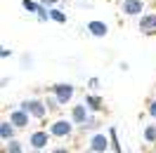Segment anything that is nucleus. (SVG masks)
<instances>
[{
    "mask_svg": "<svg viewBox=\"0 0 156 153\" xmlns=\"http://www.w3.org/2000/svg\"><path fill=\"white\" fill-rule=\"evenodd\" d=\"M97 127H99V120L95 118V115H90V118H88L83 125H80L78 130H80V132H97Z\"/></svg>",
    "mask_w": 156,
    "mask_h": 153,
    "instance_id": "2eb2a0df",
    "label": "nucleus"
},
{
    "mask_svg": "<svg viewBox=\"0 0 156 153\" xmlns=\"http://www.w3.org/2000/svg\"><path fill=\"white\" fill-rule=\"evenodd\" d=\"M7 118L12 120V125H14L17 130H24V127H29V125H31V113H26L21 106H19V108H12Z\"/></svg>",
    "mask_w": 156,
    "mask_h": 153,
    "instance_id": "0eeeda50",
    "label": "nucleus"
},
{
    "mask_svg": "<svg viewBox=\"0 0 156 153\" xmlns=\"http://www.w3.org/2000/svg\"><path fill=\"white\" fill-rule=\"evenodd\" d=\"M154 97H156V94H154Z\"/></svg>",
    "mask_w": 156,
    "mask_h": 153,
    "instance_id": "cd10ccee",
    "label": "nucleus"
},
{
    "mask_svg": "<svg viewBox=\"0 0 156 153\" xmlns=\"http://www.w3.org/2000/svg\"><path fill=\"white\" fill-rule=\"evenodd\" d=\"M45 104H48V111H52V113H55V111H59V106H62V101H59L57 97H55L52 92H50V97L45 99Z\"/></svg>",
    "mask_w": 156,
    "mask_h": 153,
    "instance_id": "f3484780",
    "label": "nucleus"
},
{
    "mask_svg": "<svg viewBox=\"0 0 156 153\" xmlns=\"http://www.w3.org/2000/svg\"><path fill=\"white\" fill-rule=\"evenodd\" d=\"M50 139H52L50 130H36V132L29 134V146H31V148H40V151H45V148L50 146Z\"/></svg>",
    "mask_w": 156,
    "mask_h": 153,
    "instance_id": "39448f33",
    "label": "nucleus"
},
{
    "mask_svg": "<svg viewBox=\"0 0 156 153\" xmlns=\"http://www.w3.org/2000/svg\"><path fill=\"white\" fill-rule=\"evenodd\" d=\"M121 10H123L126 17H140L144 12V0H123Z\"/></svg>",
    "mask_w": 156,
    "mask_h": 153,
    "instance_id": "6e6552de",
    "label": "nucleus"
},
{
    "mask_svg": "<svg viewBox=\"0 0 156 153\" xmlns=\"http://www.w3.org/2000/svg\"><path fill=\"white\" fill-rule=\"evenodd\" d=\"M50 153H69V148L66 146H57V148H52Z\"/></svg>",
    "mask_w": 156,
    "mask_h": 153,
    "instance_id": "4be33fe9",
    "label": "nucleus"
},
{
    "mask_svg": "<svg viewBox=\"0 0 156 153\" xmlns=\"http://www.w3.org/2000/svg\"><path fill=\"white\" fill-rule=\"evenodd\" d=\"M137 29L142 31L144 36H156V12H144V14H140Z\"/></svg>",
    "mask_w": 156,
    "mask_h": 153,
    "instance_id": "423d86ee",
    "label": "nucleus"
},
{
    "mask_svg": "<svg viewBox=\"0 0 156 153\" xmlns=\"http://www.w3.org/2000/svg\"><path fill=\"white\" fill-rule=\"evenodd\" d=\"M88 85L92 87V90H97V87H99V80H97V78H90V80H88Z\"/></svg>",
    "mask_w": 156,
    "mask_h": 153,
    "instance_id": "412c9836",
    "label": "nucleus"
},
{
    "mask_svg": "<svg viewBox=\"0 0 156 153\" xmlns=\"http://www.w3.org/2000/svg\"><path fill=\"white\" fill-rule=\"evenodd\" d=\"M14 134H17V127L12 125L10 118L0 123V137H2V141H10V139H14Z\"/></svg>",
    "mask_w": 156,
    "mask_h": 153,
    "instance_id": "f8f14e48",
    "label": "nucleus"
},
{
    "mask_svg": "<svg viewBox=\"0 0 156 153\" xmlns=\"http://www.w3.org/2000/svg\"><path fill=\"white\" fill-rule=\"evenodd\" d=\"M154 153H156V148H154Z\"/></svg>",
    "mask_w": 156,
    "mask_h": 153,
    "instance_id": "bb28decb",
    "label": "nucleus"
},
{
    "mask_svg": "<svg viewBox=\"0 0 156 153\" xmlns=\"http://www.w3.org/2000/svg\"><path fill=\"white\" fill-rule=\"evenodd\" d=\"M40 0H21V7L26 12H31V14H38V10H40Z\"/></svg>",
    "mask_w": 156,
    "mask_h": 153,
    "instance_id": "dca6fc26",
    "label": "nucleus"
},
{
    "mask_svg": "<svg viewBox=\"0 0 156 153\" xmlns=\"http://www.w3.org/2000/svg\"><path fill=\"white\" fill-rule=\"evenodd\" d=\"M85 153H92V151H90V148H88V151H85Z\"/></svg>",
    "mask_w": 156,
    "mask_h": 153,
    "instance_id": "393cba45",
    "label": "nucleus"
},
{
    "mask_svg": "<svg viewBox=\"0 0 156 153\" xmlns=\"http://www.w3.org/2000/svg\"><path fill=\"white\" fill-rule=\"evenodd\" d=\"M29 153H45V151H40V148H31Z\"/></svg>",
    "mask_w": 156,
    "mask_h": 153,
    "instance_id": "b1692460",
    "label": "nucleus"
},
{
    "mask_svg": "<svg viewBox=\"0 0 156 153\" xmlns=\"http://www.w3.org/2000/svg\"><path fill=\"white\" fill-rule=\"evenodd\" d=\"M111 146V137H107L104 132H92V137L88 139V148L92 153H107Z\"/></svg>",
    "mask_w": 156,
    "mask_h": 153,
    "instance_id": "7ed1b4c3",
    "label": "nucleus"
},
{
    "mask_svg": "<svg viewBox=\"0 0 156 153\" xmlns=\"http://www.w3.org/2000/svg\"><path fill=\"white\" fill-rule=\"evenodd\" d=\"M107 153H114V151H107Z\"/></svg>",
    "mask_w": 156,
    "mask_h": 153,
    "instance_id": "a878e982",
    "label": "nucleus"
},
{
    "mask_svg": "<svg viewBox=\"0 0 156 153\" xmlns=\"http://www.w3.org/2000/svg\"><path fill=\"white\" fill-rule=\"evenodd\" d=\"M40 2H43V5H48V7H55L59 0H40Z\"/></svg>",
    "mask_w": 156,
    "mask_h": 153,
    "instance_id": "5701e85b",
    "label": "nucleus"
},
{
    "mask_svg": "<svg viewBox=\"0 0 156 153\" xmlns=\"http://www.w3.org/2000/svg\"><path fill=\"white\" fill-rule=\"evenodd\" d=\"M19 106L26 113H31V118H36V120H45V115H48V104L40 101V99H26Z\"/></svg>",
    "mask_w": 156,
    "mask_h": 153,
    "instance_id": "f03ea898",
    "label": "nucleus"
},
{
    "mask_svg": "<svg viewBox=\"0 0 156 153\" xmlns=\"http://www.w3.org/2000/svg\"><path fill=\"white\" fill-rule=\"evenodd\" d=\"M88 33H90V36H95V38H104V36L109 33L107 21H99V19L88 21Z\"/></svg>",
    "mask_w": 156,
    "mask_h": 153,
    "instance_id": "9d476101",
    "label": "nucleus"
},
{
    "mask_svg": "<svg viewBox=\"0 0 156 153\" xmlns=\"http://www.w3.org/2000/svg\"><path fill=\"white\" fill-rule=\"evenodd\" d=\"M147 113L151 115V118H156V97L149 101V106H147Z\"/></svg>",
    "mask_w": 156,
    "mask_h": 153,
    "instance_id": "6ab92c4d",
    "label": "nucleus"
},
{
    "mask_svg": "<svg viewBox=\"0 0 156 153\" xmlns=\"http://www.w3.org/2000/svg\"><path fill=\"white\" fill-rule=\"evenodd\" d=\"M69 118L73 120V125H78V127H80V125H83V123H85V120L90 118V108H88L85 104H76V106H71V115H69Z\"/></svg>",
    "mask_w": 156,
    "mask_h": 153,
    "instance_id": "1a4fd4ad",
    "label": "nucleus"
},
{
    "mask_svg": "<svg viewBox=\"0 0 156 153\" xmlns=\"http://www.w3.org/2000/svg\"><path fill=\"white\" fill-rule=\"evenodd\" d=\"M50 92L57 97L59 101H62V106H64V104H69V101L73 99V94H76V87L71 85V83H57V85L50 87Z\"/></svg>",
    "mask_w": 156,
    "mask_h": 153,
    "instance_id": "20e7f679",
    "label": "nucleus"
},
{
    "mask_svg": "<svg viewBox=\"0 0 156 153\" xmlns=\"http://www.w3.org/2000/svg\"><path fill=\"white\" fill-rule=\"evenodd\" d=\"M2 153H24V146L17 139H10V141H5V146H2Z\"/></svg>",
    "mask_w": 156,
    "mask_h": 153,
    "instance_id": "4468645a",
    "label": "nucleus"
},
{
    "mask_svg": "<svg viewBox=\"0 0 156 153\" xmlns=\"http://www.w3.org/2000/svg\"><path fill=\"white\" fill-rule=\"evenodd\" d=\"M142 139H144L147 144H156V125L154 123L144 125V130H142Z\"/></svg>",
    "mask_w": 156,
    "mask_h": 153,
    "instance_id": "ddd939ff",
    "label": "nucleus"
},
{
    "mask_svg": "<svg viewBox=\"0 0 156 153\" xmlns=\"http://www.w3.org/2000/svg\"><path fill=\"white\" fill-rule=\"evenodd\" d=\"M0 57H2V59H10L12 57V49L10 47H2V49H0Z\"/></svg>",
    "mask_w": 156,
    "mask_h": 153,
    "instance_id": "aec40b11",
    "label": "nucleus"
},
{
    "mask_svg": "<svg viewBox=\"0 0 156 153\" xmlns=\"http://www.w3.org/2000/svg\"><path fill=\"white\" fill-rule=\"evenodd\" d=\"M83 104L90 108V113H99L102 108H104V101H102V97L97 94H85V101Z\"/></svg>",
    "mask_w": 156,
    "mask_h": 153,
    "instance_id": "9b49d317",
    "label": "nucleus"
},
{
    "mask_svg": "<svg viewBox=\"0 0 156 153\" xmlns=\"http://www.w3.org/2000/svg\"><path fill=\"white\" fill-rule=\"evenodd\" d=\"M50 19L57 21V24H64V21H66V14L62 10H57V7H52V10H50Z\"/></svg>",
    "mask_w": 156,
    "mask_h": 153,
    "instance_id": "a211bd4d",
    "label": "nucleus"
},
{
    "mask_svg": "<svg viewBox=\"0 0 156 153\" xmlns=\"http://www.w3.org/2000/svg\"><path fill=\"white\" fill-rule=\"evenodd\" d=\"M50 134L55 139H66L73 134V120L71 118H57L50 123Z\"/></svg>",
    "mask_w": 156,
    "mask_h": 153,
    "instance_id": "f257e3e1",
    "label": "nucleus"
}]
</instances>
